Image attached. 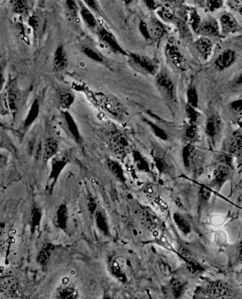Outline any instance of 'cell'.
<instances>
[{
  "instance_id": "cell-1",
  "label": "cell",
  "mask_w": 242,
  "mask_h": 299,
  "mask_svg": "<svg viewBox=\"0 0 242 299\" xmlns=\"http://www.w3.org/2000/svg\"><path fill=\"white\" fill-rule=\"evenodd\" d=\"M72 88L75 90L83 93L96 107L114 118L121 119L124 117L125 106L121 101L114 95L108 94L102 91H94L83 84L73 83Z\"/></svg>"
},
{
  "instance_id": "cell-2",
  "label": "cell",
  "mask_w": 242,
  "mask_h": 299,
  "mask_svg": "<svg viewBox=\"0 0 242 299\" xmlns=\"http://www.w3.org/2000/svg\"><path fill=\"white\" fill-rule=\"evenodd\" d=\"M155 76V86L165 102L173 106L177 102L175 83L166 68L159 69Z\"/></svg>"
},
{
  "instance_id": "cell-3",
  "label": "cell",
  "mask_w": 242,
  "mask_h": 299,
  "mask_svg": "<svg viewBox=\"0 0 242 299\" xmlns=\"http://www.w3.org/2000/svg\"><path fill=\"white\" fill-rule=\"evenodd\" d=\"M127 57L129 65L133 70L141 74L155 76L160 69L159 61L147 55L137 52H129Z\"/></svg>"
},
{
  "instance_id": "cell-4",
  "label": "cell",
  "mask_w": 242,
  "mask_h": 299,
  "mask_svg": "<svg viewBox=\"0 0 242 299\" xmlns=\"http://www.w3.org/2000/svg\"><path fill=\"white\" fill-rule=\"evenodd\" d=\"M139 28L144 38L155 43L160 41L167 33L166 24L156 15L150 16L147 22L141 21Z\"/></svg>"
},
{
  "instance_id": "cell-5",
  "label": "cell",
  "mask_w": 242,
  "mask_h": 299,
  "mask_svg": "<svg viewBox=\"0 0 242 299\" xmlns=\"http://www.w3.org/2000/svg\"><path fill=\"white\" fill-rule=\"evenodd\" d=\"M5 89H6L5 92L9 111L14 119L23 108L26 98L25 93L21 90L15 79L9 80Z\"/></svg>"
},
{
  "instance_id": "cell-6",
  "label": "cell",
  "mask_w": 242,
  "mask_h": 299,
  "mask_svg": "<svg viewBox=\"0 0 242 299\" xmlns=\"http://www.w3.org/2000/svg\"><path fill=\"white\" fill-rule=\"evenodd\" d=\"M223 130L222 119L217 114H211L206 119L204 132L212 146L216 147L220 141Z\"/></svg>"
},
{
  "instance_id": "cell-7",
  "label": "cell",
  "mask_w": 242,
  "mask_h": 299,
  "mask_svg": "<svg viewBox=\"0 0 242 299\" xmlns=\"http://www.w3.org/2000/svg\"><path fill=\"white\" fill-rule=\"evenodd\" d=\"M199 291L203 296L216 298L231 296L233 292L231 286L222 280H213L208 282L200 288Z\"/></svg>"
},
{
  "instance_id": "cell-8",
  "label": "cell",
  "mask_w": 242,
  "mask_h": 299,
  "mask_svg": "<svg viewBox=\"0 0 242 299\" xmlns=\"http://www.w3.org/2000/svg\"><path fill=\"white\" fill-rule=\"evenodd\" d=\"M95 31L99 40L100 41L101 44L106 47L107 49L110 50L114 53L127 57L128 52L125 51L124 48L118 42L115 35L108 31L106 28L103 26H99Z\"/></svg>"
},
{
  "instance_id": "cell-9",
  "label": "cell",
  "mask_w": 242,
  "mask_h": 299,
  "mask_svg": "<svg viewBox=\"0 0 242 299\" xmlns=\"http://www.w3.org/2000/svg\"><path fill=\"white\" fill-rule=\"evenodd\" d=\"M108 145L110 150L120 158H124L130 149L128 137L126 134L118 130L110 134Z\"/></svg>"
},
{
  "instance_id": "cell-10",
  "label": "cell",
  "mask_w": 242,
  "mask_h": 299,
  "mask_svg": "<svg viewBox=\"0 0 242 299\" xmlns=\"http://www.w3.org/2000/svg\"><path fill=\"white\" fill-rule=\"evenodd\" d=\"M234 173V166L219 163L213 171V178L211 183L212 188L215 189L217 192L219 191L225 186V183L232 180Z\"/></svg>"
},
{
  "instance_id": "cell-11",
  "label": "cell",
  "mask_w": 242,
  "mask_h": 299,
  "mask_svg": "<svg viewBox=\"0 0 242 299\" xmlns=\"http://www.w3.org/2000/svg\"><path fill=\"white\" fill-rule=\"evenodd\" d=\"M164 53L168 61L176 68L182 70L184 67V56L173 37H171L166 41L164 46Z\"/></svg>"
},
{
  "instance_id": "cell-12",
  "label": "cell",
  "mask_w": 242,
  "mask_h": 299,
  "mask_svg": "<svg viewBox=\"0 0 242 299\" xmlns=\"http://www.w3.org/2000/svg\"><path fill=\"white\" fill-rule=\"evenodd\" d=\"M196 35L207 38H217L221 35L218 20L213 16H208L202 20Z\"/></svg>"
},
{
  "instance_id": "cell-13",
  "label": "cell",
  "mask_w": 242,
  "mask_h": 299,
  "mask_svg": "<svg viewBox=\"0 0 242 299\" xmlns=\"http://www.w3.org/2000/svg\"><path fill=\"white\" fill-rule=\"evenodd\" d=\"M182 160L185 169L190 170L196 166L200 158V152L195 143H185L182 149Z\"/></svg>"
},
{
  "instance_id": "cell-14",
  "label": "cell",
  "mask_w": 242,
  "mask_h": 299,
  "mask_svg": "<svg viewBox=\"0 0 242 299\" xmlns=\"http://www.w3.org/2000/svg\"><path fill=\"white\" fill-rule=\"evenodd\" d=\"M61 117L62 126L67 134L74 139L77 143H80L81 134L78 123L69 111H61Z\"/></svg>"
},
{
  "instance_id": "cell-15",
  "label": "cell",
  "mask_w": 242,
  "mask_h": 299,
  "mask_svg": "<svg viewBox=\"0 0 242 299\" xmlns=\"http://www.w3.org/2000/svg\"><path fill=\"white\" fill-rule=\"evenodd\" d=\"M76 100L75 93L67 89H59L55 91L54 102L61 111H69Z\"/></svg>"
},
{
  "instance_id": "cell-16",
  "label": "cell",
  "mask_w": 242,
  "mask_h": 299,
  "mask_svg": "<svg viewBox=\"0 0 242 299\" xmlns=\"http://www.w3.org/2000/svg\"><path fill=\"white\" fill-rule=\"evenodd\" d=\"M221 35H229L234 34L241 29L239 22L230 13L225 12L221 14L219 18Z\"/></svg>"
},
{
  "instance_id": "cell-17",
  "label": "cell",
  "mask_w": 242,
  "mask_h": 299,
  "mask_svg": "<svg viewBox=\"0 0 242 299\" xmlns=\"http://www.w3.org/2000/svg\"><path fill=\"white\" fill-rule=\"evenodd\" d=\"M237 55L235 50L227 48L217 56L214 61V66L218 71H225L232 67L235 63Z\"/></svg>"
},
{
  "instance_id": "cell-18",
  "label": "cell",
  "mask_w": 242,
  "mask_h": 299,
  "mask_svg": "<svg viewBox=\"0 0 242 299\" xmlns=\"http://www.w3.org/2000/svg\"><path fill=\"white\" fill-rule=\"evenodd\" d=\"M242 151V134L236 133L225 141L223 145V153L235 156Z\"/></svg>"
},
{
  "instance_id": "cell-19",
  "label": "cell",
  "mask_w": 242,
  "mask_h": 299,
  "mask_svg": "<svg viewBox=\"0 0 242 299\" xmlns=\"http://www.w3.org/2000/svg\"><path fill=\"white\" fill-rule=\"evenodd\" d=\"M79 5V14L87 27L89 29L96 31L98 28L99 22L95 17V12L89 7L86 6L82 0H78Z\"/></svg>"
},
{
  "instance_id": "cell-20",
  "label": "cell",
  "mask_w": 242,
  "mask_h": 299,
  "mask_svg": "<svg viewBox=\"0 0 242 299\" xmlns=\"http://www.w3.org/2000/svg\"><path fill=\"white\" fill-rule=\"evenodd\" d=\"M195 48L198 55L203 61H207L211 57L214 48V43L212 38L200 36L195 42Z\"/></svg>"
},
{
  "instance_id": "cell-21",
  "label": "cell",
  "mask_w": 242,
  "mask_h": 299,
  "mask_svg": "<svg viewBox=\"0 0 242 299\" xmlns=\"http://www.w3.org/2000/svg\"><path fill=\"white\" fill-rule=\"evenodd\" d=\"M68 65V56L66 50L63 45L57 47L54 52L52 58V69L55 72H62L67 68Z\"/></svg>"
},
{
  "instance_id": "cell-22",
  "label": "cell",
  "mask_w": 242,
  "mask_h": 299,
  "mask_svg": "<svg viewBox=\"0 0 242 299\" xmlns=\"http://www.w3.org/2000/svg\"><path fill=\"white\" fill-rule=\"evenodd\" d=\"M180 256L187 263L188 269L193 274L202 273L204 268L200 263L193 257L191 250L185 247H181L179 250Z\"/></svg>"
},
{
  "instance_id": "cell-23",
  "label": "cell",
  "mask_w": 242,
  "mask_h": 299,
  "mask_svg": "<svg viewBox=\"0 0 242 299\" xmlns=\"http://www.w3.org/2000/svg\"><path fill=\"white\" fill-rule=\"evenodd\" d=\"M81 50L84 55L87 56L88 58L91 61L99 64L106 65L108 64L106 57L95 46L89 44L84 45Z\"/></svg>"
},
{
  "instance_id": "cell-24",
  "label": "cell",
  "mask_w": 242,
  "mask_h": 299,
  "mask_svg": "<svg viewBox=\"0 0 242 299\" xmlns=\"http://www.w3.org/2000/svg\"><path fill=\"white\" fill-rule=\"evenodd\" d=\"M58 144L57 140L53 137H48L45 139L43 147V155L44 160L47 161L51 160L57 154Z\"/></svg>"
},
{
  "instance_id": "cell-25",
  "label": "cell",
  "mask_w": 242,
  "mask_h": 299,
  "mask_svg": "<svg viewBox=\"0 0 242 299\" xmlns=\"http://www.w3.org/2000/svg\"><path fill=\"white\" fill-rule=\"evenodd\" d=\"M202 20L201 16L196 8L194 7L188 8V24L193 33H196Z\"/></svg>"
},
{
  "instance_id": "cell-26",
  "label": "cell",
  "mask_w": 242,
  "mask_h": 299,
  "mask_svg": "<svg viewBox=\"0 0 242 299\" xmlns=\"http://www.w3.org/2000/svg\"><path fill=\"white\" fill-rule=\"evenodd\" d=\"M199 126L196 123H188L185 127L183 136L187 143H195L199 138Z\"/></svg>"
},
{
  "instance_id": "cell-27",
  "label": "cell",
  "mask_w": 242,
  "mask_h": 299,
  "mask_svg": "<svg viewBox=\"0 0 242 299\" xmlns=\"http://www.w3.org/2000/svg\"><path fill=\"white\" fill-rule=\"evenodd\" d=\"M142 223L148 229L155 231L158 225V220L153 212L148 209H144L141 213Z\"/></svg>"
},
{
  "instance_id": "cell-28",
  "label": "cell",
  "mask_w": 242,
  "mask_h": 299,
  "mask_svg": "<svg viewBox=\"0 0 242 299\" xmlns=\"http://www.w3.org/2000/svg\"><path fill=\"white\" fill-rule=\"evenodd\" d=\"M107 165L109 168L110 171L112 172L113 174L115 175L118 180L121 182L125 183L126 181V177L125 176L124 171L121 164L115 160H108L107 162Z\"/></svg>"
},
{
  "instance_id": "cell-29",
  "label": "cell",
  "mask_w": 242,
  "mask_h": 299,
  "mask_svg": "<svg viewBox=\"0 0 242 299\" xmlns=\"http://www.w3.org/2000/svg\"><path fill=\"white\" fill-rule=\"evenodd\" d=\"M39 112H40V106L38 99H35L32 104L31 109H30L29 115H27L24 122V127L27 128L34 122L37 117H39Z\"/></svg>"
},
{
  "instance_id": "cell-30",
  "label": "cell",
  "mask_w": 242,
  "mask_h": 299,
  "mask_svg": "<svg viewBox=\"0 0 242 299\" xmlns=\"http://www.w3.org/2000/svg\"><path fill=\"white\" fill-rule=\"evenodd\" d=\"M187 104L193 107L198 108L199 106V96L198 91L194 85H189L187 91Z\"/></svg>"
},
{
  "instance_id": "cell-31",
  "label": "cell",
  "mask_w": 242,
  "mask_h": 299,
  "mask_svg": "<svg viewBox=\"0 0 242 299\" xmlns=\"http://www.w3.org/2000/svg\"><path fill=\"white\" fill-rule=\"evenodd\" d=\"M13 10L20 15H26L29 10V2L27 0H11Z\"/></svg>"
},
{
  "instance_id": "cell-32",
  "label": "cell",
  "mask_w": 242,
  "mask_h": 299,
  "mask_svg": "<svg viewBox=\"0 0 242 299\" xmlns=\"http://www.w3.org/2000/svg\"><path fill=\"white\" fill-rule=\"evenodd\" d=\"M187 282L180 280H174L171 285L172 293L176 298H180L184 294L185 291L187 290Z\"/></svg>"
},
{
  "instance_id": "cell-33",
  "label": "cell",
  "mask_w": 242,
  "mask_h": 299,
  "mask_svg": "<svg viewBox=\"0 0 242 299\" xmlns=\"http://www.w3.org/2000/svg\"><path fill=\"white\" fill-rule=\"evenodd\" d=\"M57 297L58 298L63 299L78 298V291L73 287H63L58 290Z\"/></svg>"
},
{
  "instance_id": "cell-34",
  "label": "cell",
  "mask_w": 242,
  "mask_h": 299,
  "mask_svg": "<svg viewBox=\"0 0 242 299\" xmlns=\"http://www.w3.org/2000/svg\"><path fill=\"white\" fill-rule=\"evenodd\" d=\"M174 220H175L176 225L185 235H189L191 232L190 224L182 215L179 214L174 215Z\"/></svg>"
},
{
  "instance_id": "cell-35",
  "label": "cell",
  "mask_w": 242,
  "mask_h": 299,
  "mask_svg": "<svg viewBox=\"0 0 242 299\" xmlns=\"http://www.w3.org/2000/svg\"><path fill=\"white\" fill-rule=\"evenodd\" d=\"M185 113H187L189 123L198 124L199 121H200V117H201V113L198 111V108L187 104V106H185Z\"/></svg>"
},
{
  "instance_id": "cell-36",
  "label": "cell",
  "mask_w": 242,
  "mask_h": 299,
  "mask_svg": "<svg viewBox=\"0 0 242 299\" xmlns=\"http://www.w3.org/2000/svg\"><path fill=\"white\" fill-rule=\"evenodd\" d=\"M67 221V212L66 207L62 205L58 209L57 214H56V223L61 229H65L66 227Z\"/></svg>"
},
{
  "instance_id": "cell-37",
  "label": "cell",
  "mask_w": 242,
  "mask_h": 299,
  "mask_svg": "<svg viewBox=\"0 0 242 299\" xmlns=\"http://www.w3.org/2000/svg\"><path fill=\"white\" fill-rule=\"evenodd\" d=\"M144 122L150 128H151V130H153L154 133H155L157 137L160 138L161 139H167V133H166L164 130H163L161 127H159L158 125L156 124V123L153 122V121H150V119L147 118H144Z\"/></svg>"
},
{
  "instance_id": "cell-38",
  "label": "cell",
  "mask_w": 242,
  "mask_h": 299,
  "mask_svg": "<svg viewBox=\"0 0 242 299\" xmlns=\"http://www.w3.org/2000/svg\"><path fill=\"white\" fill-rule=\"evenodd\" d=\"M65 7L69 16L73 18H78L79 5L78 0H65Z\"/></svg>"
},
{
  "instance_id": "cell-39",
  "label": "cell",
  "mask_w": 242,
  "mask_h": 299,
  "mask_svg": "<svg viewBox=\"0 0 242 299\" xmlns=\"http://www.w3.org/2000/svg\"><path fill=\"white\" fill-rule=\"evenodd\" d=\"M212 192L210 189L206 188L205 186L200 187L198 191V199L200 205H207L211 199Z\"/></svg>"
},
{
  "instance_id": "cell-40",
  "label": "cell",
  "mask_w": 242,
  "mask_h": 299,
  "mask_svg": "<svg viewBox=\"0 0 242 299\" xmlns=\"http://www.w3.org/2000/svg\"><path fill=\"white\" fill-rule=\"evenodd\" d=\"M52 249H53V246L52 245H48L46 247L43 248L40 253L39 254V258H38L39 263H41V265L46 264V262L48 261L50 255H51Z\"/></svg>"
},
{
  "instance_id": "cell-41",
  "label": "cell",
  "mask_w": 242,
  "mask_h": 299,
  "mask_svg": "<svg viewBox=\"0 0 242 299\" xmlns=\"http://www.w3.org/2000/svg\"><path fill=\"white\" fill-rule=\"evenodd\" d=\"M205 6L211 12H215L224 7V0H205Z\"/></svg>"
},
{
  "instance_id": "cell-42",
  "label": "cell",
  "mask_w": 242,
  "mask_h": 299,
  "mask_svg": "<svg viewBox=\"0 0 242 299\" xmlns=\"http://www.w3.org/2000/svg\"><path fill=\"white\" fill-rule=\"evenodd\" d=\"M10 113L8 104H7L5 92H0V116H7Z\"/></svg>"
},
{
  "instance_id": "cell-43",
  "label": "cell",
  "mask_w": 242,
  "mask_h": 299,
  "mask_svg": "<svg viewBox=\"0 0 242 299\" xmlns=\"http://www.w3.org/2000/svg\"><path fill=\"white\" fill-rule=\"evenodd\" d=\"M161 6L172 7L174 9H179L184 7V0H158Z\"/></svg>"
},
{
  "instance_id": "cell-44",
  "label": "cell",
  "mask_w": 242,
  "mask_h": 299,
  "mask_svg": "<svg viewBox=\"0 0 242 299\" xmlns=\"http://www.w3.org/2000/svg\"><path fill=\"white\" fill-rule=\"evenodd\" d=\"M229 109L235 114L242 113V98L236 99L229 104Z\"/></svg>"
},
{
  "instance_id": "cell-45",
  "label": "cell",
  "mask_w": 242,
  "mask_h": 299,
  "mask_svg": "<svg viewBox=\"0 0 242 299\" xmlns=\"http://www.w3.org/2000/svg\"><path fill=\"white\" fill-rule=\"evenodd\" d=\"M82 2L96 14H101L100 7L97 0H82Z\"/></svg>"
},
{
  "instance_id": "cell-46",
  "label": "cell",
  "mask_w": 242,
  "mask_h": 299,
  "mask_svg": "<svg viewBox=\"0 0 242 299\" xmlns=\"http://www.w3.org/2000/svg\"><path fill=\"white\" fill-rule=\"evenodd\" d=\"M110 270L114 276H116L118 279L122 280L123 278V273L119 264L116 261H113L110 264Z\"/></svg>"
},
{
  "instance_id": "cell-47",
  "label": "cell",
  "mask_w": 242,
  "mask_h": 299,
  "mask_svg": "<svg viewBox=\"0 0 242 299\" xmlns=\"http://www.w3.org/2000/svg\"><path fill=\"white\" fill-rule=\"evenodd\" d=\"M6 86V78H5V64L0 62V92H3Z\"/></svg>"
},
{
  "instance_id": "cell-48",
  "label": "cell",
  "mask_w": 242,
  "mask_h": 299,
  "mask_svg": "<svg viewBox=\"0 0 242 299\" xmlns=\"http://www.w3.org/2000/svg\"><path fill=\"white\" fill-rule=\"evenodd\" d=\"M155 162L156 166H157V169L159 171H166L168 168L167 164H166V162H165L162 157L159 156H155Z\"/></svg>"
},
{
  "instance_id": "cell-49",
  "label": "cell",
  "mask_w": 242,
  "mask_h": 299,
  "mask_svg": "<svg viewBox=\"0 0 242 299\" xmlns=\"http://www.w3.org/2000/svg\"><path fill=\"white\" fill-rule=\"evenodd\" d=\"M144 5L149 10L156 11L159 7L161 6L158 0H142Z\"/></svg>"
},
{
  "instance_id": "cell-50",
  "label": "cell",
  "mask_w": 242,
  "mask_h": 299,
  "mask_svg": "<svg viewBox=\"0 0 242 299\" xmlns=\"http://www.w3.org/2000/svg\"><path fill=\"white\" fill-rule=\"evenodd\" d=\"M215 241L217 245L219 246H222L227 243V235L222 231H219L215 233Z\"/></svg>"
},
{
  "instance_id": "cell-51",
  "label": "cell",
  "mask_w": 242,
  "mask_h": 299,
  "mask_svg": "<svg viewBox=\"0 0 242 299\" xmlns=\"http://www.w3.org/2000/svg\"><path fill=\"white\" fill-rule=\"evenodd\" d=\"M235 254L236 261L239 263H242V241L236 246Z\"/></svg>"
},
{
  "instance_id": "cell-52",
  "label": "cell",
  "mask_w": 242,
  "mask_h": 299,
  "mask_svg": "<svg viewBox=\"0 0 242 299\" xmlns=\"http://www.w3.org/2000/svg\"><path fill=\"white\" fill-rule=\"evenodd\" d=\"M144 192H145L146 195L150 196V197H155L156 189L155 186L152 185H148L144 188Z\"/></svg>"
},
{
  "instance_id": "cell-53",
  "label": "cell",
  "mask_w": 242,
  "mask_h": 299,
  "mask_svg": "<svg viewBox=\"0 0 242 299\" xmlns=\"http://www.w3.org/2000/svg\"><path fill=\"white\" fill-rule=\"evenodd\" d=\"M155 203L159 208L162 209V211L166 210V209H167V205L162 200L160 199V198L155 197Z\"/></svg>"
},
{
  "instance_id": "cell-54",
  "label": "cell",
  "mask_w": 242,
  "mask_h": 299,
  "mask_svg": "<svg viewBox=\"0 0 242 299\" xmlns=\"http://www.w3.org/2000/svg\"><path fill=\"white\" fill-rule=\"evenodd\" d=\"M233 85L234 87H241L242 88V72L239 74V75L236 76L233 81Z\"/></svg>"
},
{
  "instance_id": "cell-55",
  "label": "cell",
  "mask_w": 242,
  "mask_h": 299,
  "mask_svg": "<svg viewBox=\"0 0 242 299\" xmlns=\"http://www.w3.org/2000/svg\"><path fill=\"white\" fill-rule=\"evenodd\" d=\"M4 233H5V227H4L3 224H0V244L3 241Z\"/></svg>"
},
{
  "instance_id": "cell-56",
  "label": "cell",
  "mask_w": 242,
  "mask_h": 299,
  "mask_svg": "<svg viewBox=\"0 0 242 299\" xmlns=\"http://www.w3.org/2000/svg\"><path fill=\"white\" fill-rule=\"evenodd\" d=\"M200 6H205V0H194Z\"/></svg>"
},
{
  "instance_id": "cell-57",
  "label": "cell",
  "mask_w": 242,
  "mask_h": 299,
  "mask_svg": "<svg viewBox=\"0 0 242 299\" xmlns=\"http://www.w3.org/2000/svg\"><path fill=\"white\" fill-rule=\"evenodd\" d=\"M121 1L123 2V3L124 4V5H127L132 3L133 0H121Z\"/></svg>"
},
{
  "instance_id": "cell-58",
  "label": "cell",
  "mask_w": 242,
  "mask_h": 299,
  "mask_svg": "<svg viewBox=\"0 0 242 299\" xmlns=\"http://www.w3.org/2000/svg\"><path fill=\"white\" fill-rule=\"evenodd\" d=\"M2 59V50H1V46H0V61Z\"/></svg>"
},
{
  "instance_id": "cell-59",
  "label": "cell",
  "mask_w": 242,
  "mask_h": 299,
  "mask_svg": "<svg viewBox=\"0 0 242 299\" xmlns=\"http://www.w3.org/2000/svg\"><path fill=\"white\" fill-rule=\"evenodd\" d=\"M241 96L242 97V88H241Z\"/></svg>"
},
{
  "instance_id": "cell-60",
  "label": "cell",
  "mask_w": 242,
  "mask_h": 299,
  "mask_svg": "<svg viewBox=\"0 0 242 299\" xmlns=\"http://www.w3.org/2000/svg\"><path fill=\"white\" fill-rule=\"evenodd\" d=\"M0 145H1V143H0Z\"/></svg>"
}]
</instances>
